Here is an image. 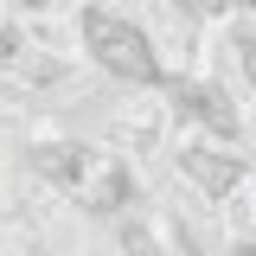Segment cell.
<instances>
[{"mask_svg": "<svg viewBox=\"0 0 256 256\" xmlns=\"http://www.w3.org/2000/svg\"><path fill=\"white\" fill-rule=\"evenodd\" d=\"M77 38L90 52V70H102L109 84H122V90H154V84H166L148 26L128 20V13H116V6H84L77 13Z\"/></svg>", "mask_w": 256, "mask_h": 256, "instance_id": "cell-1", "label": "cell"}, {"mask_svg": "<svg viewBox=\"0 0 256 256\" xmlns=\"http://www.w3.org/2000/svg\"><path fill=\"white\" fill-rule=\"evenodd\" d=\"M173 166H180V180H186L198 198H212V205L250 186V160L237 154V141H218V134H192L186 148L173 154Z\"/></svg>", "mask_w": 256, "mask_h": 256, "instance_id": "cell-2", "label": "cell"}]
</instances>
